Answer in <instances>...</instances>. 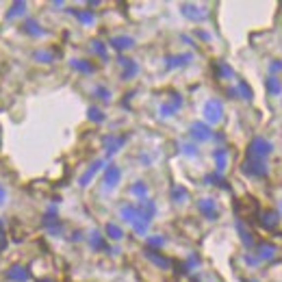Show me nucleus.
Wrapping results in <instances>:
<instances>
[{
	"label": "nucleus",
	"mask_w": 282,
	"mask_h": 282,
	"mask_svg": "<svg viewBox=\"0 0 282 282\" xmlns=\"http://www.w3.org/2000/svg\"><path fill=\"white\" fill-rule=\"evenodd\" d=\"M271 150H274V145H271L267 139H263V137H256L252 143H249V156H252V159L263 161L267 154H271Z\"/></svg>",
	"instance_id": "nucleus-1"
},
{
	"label": "nucleus",
	"mask_w": 282,
	"mask_h": 282,
	"mask_svg": "<svg viewBox=\"0 0 282 282\" xmlns=\"http://www.w3.org/2000/svg\"><path fill=\"white\" fill-rule=\"evenodd\" d=\"M243 172L249 174V176H254V178H263V176H267L269 170L260 159H252V156H249V159L243 163Z\"/></svg>",
	"instance_id": "nucleus-2"
},
{
	"label": "nucleus",
	"mask_w": 282,
	"mask_h": 282,
	"mask_svg": "<svg viewBox=\"0 0 282 282\" xmlns=\"http://www.w3.org/2000/svg\"><path fill=\"white\" fill-rule=\"evenodd\" d=\"M221 111H224V106H221V102H217V100L206 102V106H204V113L211 122H217V119L221 117Z\"/></svg>",
	"instance_id": "nucleus-3"
},
{
	"label": "nucleus",
	"mask_w": 282,
	"mask_h": 282,
	"mask_svg": "<svg viewBox=\"0 0 282 282\" xmlns=\"http://www.w3.org/2000/svg\"><path fill=\"white\" fill-rule=\"evenodd\" d=\"M200 211H202L209 219H215V217H217V206H215V202L211 198H206V200L200 202Z\"/></svg>",
	"instance_id": "nucleus-4"
},
{
	"label": "nucleus",
	"mask_w": 282,
	"mask_h": 282,
	"mask_svg": "<svg viewBox=\"0 0 282 282\" xmlns=\"http://www.w3.org/2000/svg\"><path fill=\"white\" fill-rule=\"evenodd\" d=\"M256 256H258V258H263V260L274 258V256H276V246H271V243H260Z\"/></svg>",
	"instance_id": "nucleus-5"
},
{
	"label": "nucleus",
	"mask_w": 282,
	"mask_h": 282,
	"mask_svg": "<svg viewBox=\"0 0 282 282\" xmlns=\"http://www.w3.org/2000/svg\"><path fill=\"white\" fill-rule=\"evenodd\" d=\"M191 135L195 139H200V141H204V139H209L211 137V130L204 126V124H193V130H191Z\"/></svg>",
	"instance_id": "nucleus-6"
},
{
	"label": "nucleus",
	"mask_w": 282,
	"mask_h": 282,
	"mask_svg": "<svg viewBox=\"0 0 282 282\" xmlns=\"http://www.w3.org/2000/svg\"><path fill=\"white\" fill-rule=\"evenodd\" d=\"M267 91H269V94H274V96H280L282 85H280V80L276 78V76H271V78H267Z\"/></svg>",
	"instance_id": "nucleus-7"
},
{
	"label": "nucleus",
	"mask_w": 282,
	"mask_h": 282,
	"mask_svg": "<svg viewBox=\"0 0 282 282\" xmlns=\"http://www.w3.org/2000/svg\"><path fill=\"white\" fill-rule=\"evenodd\" d=\"M260 224L267 226V228L276 226V224H278V215L271 213V211H265V213H263V219H260Z\"/></svg>",
	"instance_id": "nucleus-8"
},
{
	"label": "nucleus",
	"mask_w": 282,
	"mask_h": 282,
	"mask_svg": "<svg viewBox=\"0 0 282 282\" xmlns=\"http://www.w3.org/2000/svg\"><path fill=\"white\" fill-rule=\"evenodd\" d=\"M113 46L119 48V50H122V48H130L133 46V39H130V37H115V39H113Z\"/></svg>",
	"instance_id": "nucleus-9"
},
{
	"label": "nucleus",
	"mask_w": 282,
	"mask_h": 282,
	"mask_svg": "<svg viewBox=\"0 0 282 282\" xmlns=\"http://www.w3.org/2000/svg\"><path fill=\"white\" fill-rule=\"evenodd\" d=\"M117 178H119V170L117 167H111V170L106 172V187H113Z\"/></svg>",
	"instance_id": "nucleus-10"
},
{
	"label": "nucleus",
	"mask_w": 282,
	"mask_h": 282,
	"mask_svg": "<svg viewBox=\"0 0 282 282\" xmlns=\"http://www.w3.org/2000/svg\"><path fill=\"white\" fill-rule=\"evenodd\" d=\"M215 159H217V167H219V170H224V167H226V150H217L215 152Z\"/></svg>",
	"instance_id": "nucleus-11"
},
{
	"label": "nucleus",
	"mask_w": 282,
	"mask_h": 282,
	"mask_svg": "<svg viewBox=\"0 0 282 282\" xmlns=\"http://www.w3.org/2000/svg\"><path fill=\"white\" fill-rule=\"evenodd\" d=\"M239 89H241V94H243V98H246V100H249V98H252V89L247 87V83L239 80Z\"/></svg>",
	"instance_id": "nucleus-12"
},
{
	"label": "nucleus",
	"mask_w": 282,
	"mask_h": 282,
	"mask_svg": "<svg viewBox=\"0 0 282 282\" xmlns=\"http://www.w3.org/2000/svg\"><path fill=\"white\" fill-rule=\"evenodd\" d=\"M106 232H108V237H113V239H119V237H122V230H119L117 226H113V224L106 226Z\"/></svg>",
	"instance_id": "nucleus-13"
},
{
	"label": "nucleus",
	"mask_w": 282,
	"mask_h": 282,
	"mask_svg": "<svg viewBox=\"0 0 282 282\" xmlns=\"http://www.w3.org/2000/svg\"><path fill=\"white\" fill-rule=\"evenodd\" d=\"M269 70H271V72H278V70H282V63H280V61L271 63V65H269Z\"/></svg>",
	"instance_id": "nucleus-14"
}]
</instances>
